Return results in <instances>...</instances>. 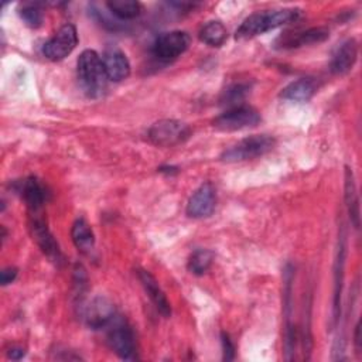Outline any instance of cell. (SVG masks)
Listing matches in <instances>:
<instances>
[{
    "mask_svg": "<svg viewBox=\"0 0 362 362\" xmlns=\"http://www.w3.org/2000/svg\"><path fill=\"white\" fill-rule=\"evenodd\" d=\"M301 16L300 8H279L269 11H259L250 14L235 33L236 40H247L256 35L272 31L284 24L298 20Z\"/></svg>",
    "mask_w": 362,
    "mask_h": 362,
    "instance_id": "obj_1",
    "label": "cell"
},
{
    "mask_svg": "<svg viewBox=\"0 0 362 362\" xmlns=\"http://www.w3.org/2000/svg\"><path fill=\"white\" fill-rule=\"evenodd\" d=\"M78 79L89 98H99L107 86V76L102 58L93 49H83L76 61Z\"/></svg>",
    "mask_w": 362,
    "mask_h": 362,
    "instance_id": "obj_2",
    "label": "cell"
},
{
    "mask_svg": "<svg viewBox=\"0 0 362 362\" xmlns=\"http://www.w3.org/2000/svg\"><path fill=\"white\" fill-rule=\"evenodd\" d=\"M276 144L274 137L269 134H253L242 139L236 144L230 146L221 154V161L236 163L252 160L269 153Z\"/></svg>",
    "mask_w": 362,
    "mask_h": 362,
    "instance_id": "obj_3",
    "label": "cell"
},
{
    "mask_svg": "<svg viewBox=\"0 0 362 362\" xmlns=\"http://www.w3.org/2000/svg\"><path fill=\"white\" fill-rule=\"evenodd\" d=\"M148 140L160 147H171L184 143L191 136V127L175 119H161L147 132Z\"/></svg>",
    "mask_w": 362,
    "mask_h": 362,
    "instance_id": "obj_4",
    "label": "cell"
},
{
    "mask_svg": "<svg viewBox=\"0 0 362 362\" xmlns=\"http://www.w3.org/2000/svg\"><path fill=\"white\" fill-rule=\"evenodd\" d=\"M107 329V344L110 349L124 361L137 359L136 337L132 327L122 318H115Z\"/></svg>",
    "mask_w": 362,
    "mask_h": 362,
    "instance_id": "obj_5",
    "label": "cell"
},
{
    "mask_svg": "<svg viewBox=\"0 0 362 362\" xmlns=\"http://www.w3.org/2000/svg\"><path fill=\"white\" fill-rule=\"evenodd\" d=\"M260 120V113L255 107L247 105H239L229 107L228 110L216 116L212 122V126L222 132H236L257 126Z\"/></svg>",
    "mask_w": 362,
    "mask_h": 362,
    "instance_id": "obj_6",
    "label": "cell"
},
{
    "mask_svg": "<svg viewBox=\"0 0 362 362\" xmlns=\"http://www.w3.org/2000/svg\"><path fill=\"white\" fill-rule=\"evenodd\" d=\"M191 44V38L185 31L174 30L160 34L153 44V54L157 59L168 62L182 55Z\"/></svg>",
    "mask_w": 362,
    "mask_h": 362,
    "instance_id": "obj_7",
    "label": "cell"
},
{
    "mask_svg": "<svg viewBox=\"0 0 362 362\" xmlns=\"http://www.w3.org/2000/svg\"><path fill=\"white\" fill-rule=\"evenodd\" d=\"M78 45V33L74 24L62 25L42 47V54L49 61L66 58Z\"/></svg>",
    "mask_w": 362,
    "mask_h": 362,
    "instance_id": "obj_8",
    "label": "cell"
},
{
    "mask_svg": "<svg viewBox=\"0 0 362 362\" xmlns=\"http://www.w3.org/2000/svg\"><path fill=\"white\" fill-rule=\"evenodd\" d=\"M82 317L89 328L100 329L106 328L116 318V308L109 298L98 296L83 307Z\"/></svg>",
    "mask_w": 362,
    "mask_h": 362,
    "instance_id": "obj_9",
    "label": "cell"
},
{
    "mask_svg": "<svg viewBox=\"0 0 362 362\" xmlns=\"http://www.w3.org/2000/svg\"><path fill=\"white\" fill-rule=\"evenodd\" d=\"M216 189L212 182H204L189 197L187 204V215L194 219H202L215 211Z\"/></svg>",
    "mask_w": 362,
    "mask_h": 362,
    "instance_id": "obj_10",
    "label": "cell"
},
{
    "mask_svg": "<svg viewBox=\"0 0 362 362\" xmlns=\"http://www.w3.org/2000/svg\"><path fill=\"white\" fill-rule=\"evenodd\" d=\"M329 37V31L324 27H313L307 28L303 31H293V33H284L280 35L274 45L276 48L280 49H287V48H298L304 45H311V44H320L325 41Z\"/></svg>",
    "mask_w": 362,
    "mask_h": 362,
    "instance_id": "obj_11",
    "label": "cell"
},
{
    "mask_svg": "<svg viewBox=\"0 0 362 362\" xmlns=\"http://www.w3.org/2000/svg\"><path fill=\"white\" fill-rule=\"evenodd\" d=\"M30 232L38 247L42 250V253L54 263H59L62 260V253L59 250V246L57 240L54 239L52 233L49 232L47 223L44 219L34 216L30 222Z\"/></svg>",
    "mask_w": 362,
    "mask_h": 362,
    "instance_id": "obj_12",
    "label": "cell"
},
{
    "mask_svg": "<svg viewBox=\"0 0 362 362\" xmlns=\"http://www.w3.org/2000/svg\"><path fill=\"white\" fill-rule=\"evenodd\" d=\"M291 283H293V269L288 266L284 272V288H283V313L286 318V331H284V349H286V359L293 358V352L296 348V331L294 325L291 324Z\"/></svg>",
    "mask_w": 362,
    "mask_h": 362,
    "instance_id": "obj_13",
    "label": "cell"
},
{
    "mask_svg": "<svg viewBox=\"0 0 362 362\" xmlns=\"http://www.w3.org/2000/svg\"><path fill=\"white\" fill-rule=\"evenodd\" d=\"M102 62L106 76L112 82L124 81L130 75V62L126 54L115 45H110L103 51Z\"/></svg>",
    "mask_w": 362,
    "mask_h": 362,
    "instance_id": "obj_14",
    "label": "cell"
},
{
    "mask_svg": "<svg viewBox=\"0 0 362 362\" xmlns=\"http://www.w3.org/2000/svg\"><path fill=\"white\" fill-rule=\"evenodd\" d=\"M137 277H139L143 288L146 290L147 296L150 297L151 303L157 308V311L163 317L168 318L171 315V305H170V301H168L167 296L161 290L158 281L156 280V277L146 269H137Z\"/></svg>",
    "mask_w": 362,
    "mask_h": 362,
    "instance_id": "obj_15",
    "label": "cell"
},
{
    "mask_svg": "<svg viewBox=\"0 0 362 362\" xmlns=\"http://www.w3.org/2000/svg\"><path fill=\"white\" fill-rule=\"evenodd\" d=\"M358 58V44L354 38L341 42L332 54L329 69L335 75H344L352 69Z\"/></svg>",
    "mask_w": 362,
    "mask_h": 362,
    "instance_id": "obj_16",
    "label": "cell"
},
{
    "mask_svg": "<svg viewBox=\"0 0 362 362\" xmlns=\"http://www.w3.org/2000/svg\"><path fill=\"white\" fill-rule=\"evenodd\" d=\"M346 259V245L345 238H339V245L337 250V259L334 264V305H332V318L334 322L338 321L341 314V296H342V281H344V267Z\"/></svg>",
    "mask_w": 362,
    "mask_h": 362,
    "instance_id": "obj_17",
    "label": "cell"
},
{
    "mask_svg": "<svg viewBox=\"0 0 362 362\" xmlns=\"http://www.w3.org/2000/svg\"><path fill=\"white\" fill-rule=\"evenodd\" d=\"M18 192L21 194V198L33 212L41 209L48 197L47 188L41 184V181L37 177H27L25 180H23L20 182Z\"/></svg>",
    "mask_w": 362,
    "mask_h": 362,
    "instance_id": "obj_18",
    "label": "cell"
},
{
    "mask_svg": "<svg viewBox=\"0 0 362 362\" xmlns=\"http://www.w3.org/2000/svg\"><path fill=\"white\" fill-rule=\"evenodd\" d=\"M317 82L314 78H298L290 82L280 92V96L290 102H307L317 92Z\"/></svg>",
    "mask_w": 362,
    "mask_h": 362,
    "instance_id": "obj_19",
    "label": "cell"
},
{
    "mask_svg": "<svg viewBox=\"0 0 362 362\" xmlns=\"http://www.w3.org/2000/svg\"><path fill=\"white\" fill-rule=\"evenodd\" d=\"M344 189H345V205L348 209V215L349 219L354 225L355 229L359 228L361 225V206H359V195H358V189H356V184H355V177L352 173V168L345 167V184H344Z\"/></svg>",
    "mask_w": 362,
    "mask_h": 362,
    "instance_id": "obj_20",
    "label": "cell"
},
{
    "mask_svg": "<svg viewBox=\"0 0 362 362\" xmlns=\"http://www.w3.org/2000/svg\"><path fill=\"white\" fill-rule=\"evenodd\" d=\"M72 242L76 246V249L82 253H89L95 246V235L90 228V225L83 219L78 218L71 229Z\"/></svg>",
    "mask_w": 362,
    "mask_h": 362,
    "instance_id": "obj_21",
    "label": "cell"
},
{
    "mask_svg": "<svg viewBox=\"0 0 362 362\" xmlns=\"http://www.w3.org/2000/svg\"><path fill=\"white\" fill-rule=\"evenodd\" d=\"M228 37V31L225 25L219 20L208 21L199 30V40L209 47H221Z\"/></svg>",
    "mask_w": 362,
    "mask_h": 362,
    "instance_id": "obj_22",
    "label": "cell"
},
{
    "mask_svg": "<svg viewBox=\"0 0 362 362\" xmlns=\"http://www.w3.org/2000/svg\"><path fill=\"white\" fill-rule=\"evenodd\" d=\"M106 7L120 20H132L141 13V4L136 0H112L106 3Z\"/></svg>",
    "mask_w": 362,
    "mask_h": 362,
    "instance_id": "obj_23",
    "label": "cell"
},
{
    "mask_svg": "<svg viewBox=\"0 0 362 362\" xmlns=\"http://www.w3.org/2000/svg\"><path fill=\"white\" fill-rule=\"evenodd\" d=\"M214 262V252L208 249H197L188 259V270L195 276H202L209 270Z\"/></svg>",
    "mask_w": 362,
    "mask_h": 362,
    "instance_id": "obj_24",
    "label": "cell"
},
{
    "mask_svg": "<svg viewBox=\"0 0 362 362\" xmlns=\"http://www.w3.org/2000/svg\"><path fill=\"white\" fill-rule=\"evenodd\" d=\"M249 92H250V85L249 83H243V82L233 83V85H230L229 88H226L223 90L222 98H221V103L228 105L229 107L243 105L242 100L249 95Z\"/></svg>",
    "mask_w": 362,
    "mask_h": 362,
    "instance_id": "obj_25",
    "label": "cell"
},
{
    "mask_svg": "<svg viewBox=\"0 0 362 362\" xmlns=\"http://www.w3.org/2000/svg\"><path fill=\"white\" fill-rule=\"evenodd\" d=\"M18 14L21 20L31 28H38L42 25V11L37 3H24L20 7Z\"/></svg>",
    "mask_w": 362,
    "mask_h": 362,
    "instance_id": "obj_26",
    "label": "cell"
},
{
    "mask_svg": "<svg viewBox=\"0 0 362 362\" xmlns=\"http://www.w3.org/2000/svg\"><path fill=\"white\" fill-rule=\"evenodd\" d=\"M222 349H223V361H232L235 358V345L228 334L222 332L221 335Z\"/></svg>",
    "mask_w": 362,
    "mask_h": 362,
    "instance_id": "obj_27",
    "label": "cell"
},
{
    "mask_svg": "<svg viewBox=\"0 0 362 362\" xmlns=\"http://www.w3.org/2000/svg\"><path fill=\"white\" fill-rule=\"evenodd\" d=\"M17 273H18V270H17L16 267H11V266L4 267V269L1 270V273H0L1 286H7V284L13 283V281L16 280V277H17Z\"/></svg>",
    "mask_w": 362,
    "mask_h": 362,
    "instance_id": "obj_28",
    "label": "cell"
},
{
    "mask_svg": "<svg viewBox=\"0 0 362 362\" xmlns=\"http://www.w3.org/2000/svg\"><path fill=\"white\" fill-rule=\"evenodd\" d=\"M7 355H8V358H10V359L18 361V359H21V358L25 355V349L18 348V346H14V348H10V349H8Z\"/></svg>",
    "mask_w": 362,
    "mask_h": 362,
    "instance_id": "obj_29",
    "label": "cell"
},
{
    "mask_svg": "<svg viewBox=\"0 0 362 362\" xmlns=\"http://www.w3.org/2000/svg\"><path fill=\"white\" fill-rule=\"evenodd\" d=\"M359 331H361V327H359V322L355 325V334H354V342H355V348L356 351L359 352V344H361V337H359Z\"/></svg>",
    "mask_w": 362,
    "mask_h": 362,
    "instance_id": "obj_30",
    "label": "cell"
}]
</instances>
